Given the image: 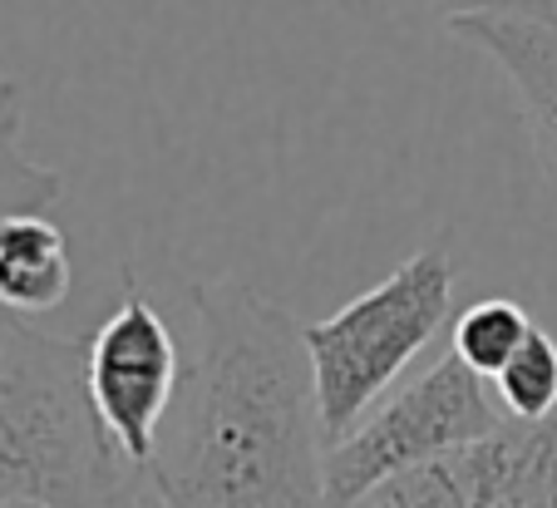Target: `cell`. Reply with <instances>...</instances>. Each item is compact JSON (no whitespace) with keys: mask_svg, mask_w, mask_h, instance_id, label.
<instances>
[{"mask_svg":"<svg viewBox=\"0 0 557 508\" xmlns=\"http://www.w3.org/2000/svg\"><path fill=\"white\" fill-rule=\"evenodd\" d=\"M193 385L153 455L158 508H326V430L292 311L237 276L193 286Z\"/></svg>","mask_w":557,"mask_h":508,"instance_id":"obj_1","label":"cell"},{"mask_svg":"<svg viewBox=\"0 0 557 508\" xmlns=\"http://www.w3.org/2000/svg\"><path fill=\"white\" fill-rule=\"evenodd\" d=\"M0 504L158 508L153 469L124 459L89 400L85 346L0 311Z\"/></svg>","mask_w":557,"mask_h":508,"instance_id":"obj_2","label":"cell"},{"mask_svg":"<svg viewBox=\"0 0 557 508\" xmlns=\"http://www.w3.org/2000/svg\"><path fill=\"white\" fill-rule=\"evenodd\" d=\"M454 311V257L444 243L405 257L385 282L360 292L336 317L301 326L315 375V405L326 445L350 434L380 395L434 346Z\"/></svg>","mask_w":557,"mask_h":508,"instance_id":"obj_3","label":"cell"},{"mask_svg":"<svg viewBox=\"0 0 557 508\" xmlns=\"http://www.w3.org/2000/svg\"><path fill=\"white\" fill-rule=\"evenodd\" d=\"M504 424L508 410L498 405L488 375H479L449 346L430 371L380 400L336 445H326V508H350L385 474L479 445Z\"/></svg>","mask_w":557,"mask_h":508,"instance_id":"obj_4","label":"cell"},{"mask_svg":"<svg viewBox=\"0 0 557 508\" xmlns=\"http://www.w3.org/2000/svg\"><path fill=\"white\" fill-rule=\"evenodd\" d=\"M85 375L109 439L124 449V459L148 469L158 455V430L178 395L183 356L169 321L158 317L134 272H124V301L114 307V317L89 336Z\"/></svg>","mask_w":557,"mask_h":508,"instance_id":"obj_5","label":"cell"},{"mask_svg":"<svg viewBox=\"0 0 557 508\" xmlns=\"http://www.w3.org/2000/svg\"><path fill=\"white\" fill-rule=\"evenodd\" d=\"M463 45H479L508 75L518 95V119L537 153L547 188L557 193V21L528 15H463L449 25Z\"/></svg>","mask_w":557,"mask_h":508,"instance_id":"obj_6","label":"cell"},{"mask_svg":"<svg viewBox=\"0 0 557 508\" xmlns=\"http://www.w3.org/2000/svg\"><path fill=\"white\" fill-rule=\"evenodd\" d=\"M74 286L70 237L45 208L0 218V311L40 317L64 307Z\"/></svg>","mask_w":557,"mask_h":508,"instance_id":"obj_7","label":"cell"},{"mask_svg":"<svg viewBox=\"0 0 557 508\" xmlns=\"http://www.w3.org/2000/svg\"><path fill=\"white\" fill-rule=\"evenodd\" d=\"M473 484H479V445H463L454 455L385 474L350 508H473Z\"/></svg>","mask_w":557,"mask_h":508,"instance_id":"obj_8","label":"cell"},{"mask_svg":"<svg viewBox=\"0 0 557 508\" xmlns=\"http://www.w3.org/2000/svg\"><path fill=\"white\" fill-rule=\"evenodd\" d=\"M64 198V173L25 153V95L15 79H0V218L45 208Z\"/></svg>","mask_w":557,"mask_h":508,"instance_id":"obj_9","label":"cell"},{"mask_svg":"<svg viewBox=\"0 0 557 508\" xmlns=\"http://www.w3.org/2000/svg\"><path fill=\"white\" fill-rule=\"evenodd\" d=\"M488 385L508 410V420H547L557 410V340L533 321V331L518 340V350L504 360V371Z\"/></svg>","mask_w":557,"mask_h":508,"instance_id":"obj_10","label":"cell"},{"mask_svg":"<svg viewBox=\"0 0 557 508\" xmlns=\"http://www.w3.org/2000/svg\"><path fill=\"white\" fill-rule=\"evenodd\" d=\"M528 331H533V317H528L518 301L484 297V301H473V307L459 311L449 346L459 350V356L469 360L479 375H488V381H494V375L504 371V360L513 356L518 340H523Z\"/></svg>","mask_w":557,"mask_h":508,"instance_id":"obj_11","label":"cell"},{"mask_svg":"<svg viewBox=\"0 0 557 508\" xmlns=\"http://www.w3.org/2000/svg\"><path fill=\"white\" fill-rule=\"evenodd\" d=\"M356 15L380 25H400V30H420V25H444L449 30L463 15H528V21H557V0H346Z\"/></svg>","mask_w":557,"mask_h":508,"instance_id":"obj_12","label":"cell"},{"mask_svg":"<svg viewBox=\"0 0 557 508\" xmlns=\"http://www.w3.org/2000/svg\"><path fill=\"white\" fill-rule=\"evenodd\" d=\"M0 508H40V504H0Z\"/></svg>","mask_w":557,"mask_h":508,"instance_id":"obj_13","label":"cell"}]
</instances>
